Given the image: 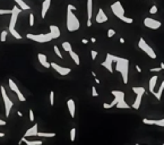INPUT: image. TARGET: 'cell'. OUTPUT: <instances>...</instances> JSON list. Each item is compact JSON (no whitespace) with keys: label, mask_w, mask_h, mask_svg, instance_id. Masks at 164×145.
Returning a JSON list of instances; mask_svg holds the SVG:
<instances>
[{"label":"cell","mask_w":164,"mask_h":145,"mask_svg":"<svg viewBox=\"0 0 164 145\" xmlns=\"http://www.w3.org/2000/svg\"><path fill=\"white\" fill-rule=\"evenodd\" d=\"M116 69L117 72H119L122 76V81L124 84L128 83V72H129V60L124 58H119L116 61Z\"/></svg>","instance_id":"obj_1"},{"label":"cell","mask_w":164,"mask_h":145,"mask_svg":"<svg viewBox=\"0 0 164 145\" xmlns=\"http://www.w3.org/2000/svg\"><path fill=\"white\" fill-rule=\"evenodd\" d=\"M80 27V23L77 16L74 14V10L67 7V30L69 32L78 31Z\"/></svg>","instance_id":"obj_2"},{"label":"cell","mask_w":164,"mask_h":145,"mask_svg":"<svg viewBox=\"0 0 164 145\" xmlns=\"http://www.w3.org/2000/svg\"><path fill=\"white\" fill-rule=\"evenodd\" d=\"M27 39L32 41H35V42H39V43H47V42H50L52 39V35L49 33H45V34H32V33H27Z\"/></svg>","instance_id":"obj_3"},{"label":"cell","mask_w":164,"mask_h":145,"mask_svg":"<svg viewBox=\"0 0 164 145\" xmlns=\"http://www.w3.org/2000/svg\"><path fill=\"white\" fill-rule=\"evenodd\" d=\"M0 92H1V97H2V100H4V104H5V110H6V117H9V113H10V110H12V101L9 99L8 94L6 92V90L5 87L1 85L0 86Z\"/></svg>","instance_id":"obj_4"},{"label":"cell","mask_w":164,"mask_h":145,"mask_svg":"<svg viewBox=\"0 0 164 145\" xmlns=\"http://www.w3.org/2000/svg\"><path fill=\"white\" fill-rule=\"evenodd\" d=\"M138 48H139L140 50H143L146 55H148L149 58H152V59H155L156 58V53L154 52V50L147 44V42H146L143 37H140L139 41H138Z\"/></svg>","instance_id":"obj_5"},{"label":"cell","mask_w":164,"mask_h":145,"mask_svg":"<svg viewBox=\"0 0 164 145\" xmlns=\"http://www.w3.org/2000/svg\"><path fill=\"white\" fill-rule=\"evenodd\" d=\"M111 10H112L113 15L118 18H120L124 15V8L122 7V5H121L120 1H116V2H113L111 5Z\"/></svg>","instance_id":"obj_6"},{"label":"cell","mask_w":164,"mask_h":145,"mask_svg":"<svg viewBox=\"0 0 164 145\" xmlns=\"http://www.w3.org/2000/svg\"><path fill=\"white\" fill-rule=\"evenodd\" d=\"M20 12H23L19 7L15 6L14 8L12 9V14H10V22H9V28H15V25L17 23V18H18V15L20 14Z\"/></svg>","instance_id":"obj_7"},{"label":"cell","mask_w":164,"mask_h":145,"mask_svg":"<svg viewBox=\"0 0 164 145\" xmlns=\"http://www.w3.org/2000/svg\"><path fill=\"white\" fill-rule=\"evenodd\" d=\"M144 25L146 27L151 28V30H157V28L161 27V22L160 20L153 19V18H149V17H145L144 19Z\"/></svg>","instance_id":"obj_8"},{"label":"cell","mask_w":164,"mask_h":145,"mask_svg":"<svg viewBox=\"0 0 164 145\" xmlns=\"http://www.w3.org/2000/svg\"><path fill=\"white\" fill-rule=\"evenodd\" d=\"M50 66H51L52 68L54 69L59 75H62V76H66V75H68L69 72H72L70 68H68V67H62V66L56 64V62H50Z\"/></svg>","instance_id":"obj_9"},{"label":"cell","mask_w":164,"mask_h":145,"mask_svg":"<svg viewBox=\"0 0 164 145\" xmlns=\"http://www.w3.org/2000/svg\"><path fill=\"white\" fill-rule=\"evenodd\" d=\"M8 83H9V87H10V90L16 93V95L18 97V100L22 101V102H24V101L26 100V99H25V97L23 95V93H22V92L19 91V89H18V86L16 85V83L12 81V78H9Z\"/></svg>","instance_id":"obj_10"},{"label":"cell","mask_w":164,"mask_h":145,"mask_svg":"<svg viewBox=\"0 0 164 145\" xmlns=\"http://www.w3.org/2000/svg\"><path fill=\"white\" fill-rule=\"evenodd\" d=\"M112 64H113V61L111 60V58H110V55H106V58H105V60L102 62V66H103L104 68H106L109 70V72H111L112 74L113 72V67H112Z\"/></svg>","instance_id":"obj_11"},{"label":"cell","mask_w":164,"mask_h":145,"mask_svg":"<svg viewBox=\"0 0 164 145\" xmlns=\"http://www.w3.org/2000/svg\"><path fill=\"white\" fill-rule=\"evenodd\" d=\"M143 122H144L145 125H157V126H160V127H163L164 126L163 119L155 120V119H147V118H144V119H143Z\"/></svg>","instance_id":"obj_12"},{"label":"cell","mask_w":164,"mask_h":145,"mask_svg":"<svg viewBox=\"0 0 164 145\" xmlns=\"http://www.w3.org/2000/svg\"><path fill=\"white\" fill-rule=\"evenodd\" d=\"M67 107H68L70 117L74 118L75 117V113H76V104H75V101L72 100V99H69V100L67 101Z\"/></svg>","instance_id":"obj_13"},{"label":"cell","mask_w":164,"mask_h":145,"mask_svg":"<svg viewBox=\"0 0 164 145\" xmlns=\"http://www.w3.org/2000/svg\"><path fill=\"white\" fill-rule=\"evenodd\" d=\"M109 20V17L105 15V12H103V9L100 8L99 12H97V15H96V23H105V22H108Z\"/></svg>","instance_id":"obj_14"},{"label":"cell","mask_w":164,"mask_h":145,"mask_svg":"<svg viewBox=\"0 0 164 145\" xmlns=\"http://www.w3.org/2000/svg\"><path fill=\"white\" fill-rule=\"evenodd\" d=\"M50 6H51V0H44L42 2V12H41V17L42 18H45V15H47Z\"/></svg>","instance_id":"obj_15"},{"label":"cell","mask_w":164,"mask_h":145,"mask_svg":"<svg viewBox=\"0 0 164 145\" xmlns=\"http://www.w3.org/2000/svg\"><path fill=\"white\" fill-rule=\"evenodd\" d=\"M50 34L52 35V39H59L60 37V30L56 25H50Z\"/></svg>","instance_id":"obj_16"},{"label":"cell","mask_w":164,"mask_h":145,"mask_svg":"<svg viewBox=\"0 0 164 145\" xmlns=\"http://www.w3.org/2000/svg\"><path fill=\"white\" fill-rule=\"evenodd\" d=\"M159 80V76L157 75H154L153 77H151V80H149V83H148V87H149V92L154 93L155 92V85H156V82Z\"/></svg>","instance_id":"obj_17"},{"label":"cell","mask_w":164,"mask_h":145,"mask_svg":"<svg viewBox=\"0 0 164 145\" xmlns=\"http://www.w3.org/2000/svg\"><path fill=\"white\" fill-rule=\"evenodd\" d=\"M37 59H39V62H40L43 67H45V68H50V67H51L50 64L47 61V56H45V55H43V53H39V55H37Z\"/></svg>","instance_id":"obj_18"},{"label":"cell","mask_w":164,"mask_h":145,"mask_svg":"<svg viewBox=\"0 0 164 145\" xmlns=\"http://www.w3.org/2000/svg\"><path fill=\"white\" fill-rule=\"evenodd\" d=\"M37 128H39V126L37 124H35L34 126H32L30 129H27V132L24 134V137H30V136H36V134H37Z\"/></svg>","instance_id":"obj_19"},{"label":"cell","mask_w":164,"mask_h":145,"mask_svg":"<svg viewBox=\"0 0 164 145\" xmlns=\"http://www.w3.org/2000/svg\"><path fill=\"white\" fill-rule=\"evenodd\" d=\"M143 95L144 94H141V93H137L136 94V100H135V102H134V104L131 105L132 109H136V110H138L140 107V103H141V97H143Z\"/></svg>","instance_id":"obj_20"},{"label":"cell","mask_w":164,"mask_h":145,"mask_svg":"<svg viewBox=\"0 0 164 145\" xmlns=\"http://www.w3.org/2000/svg\"><path fill=\"white\" fill-rule=\"evenodd\" d=\"M22 143H25L26 145H41L42 144V141H28L26 137H23L20 140L19 144H22Z\"/></svg>","instance_id":"obj_21"},{"label":"cell","mask_w":164,"mask_h":145,"mask_svg":"<svg viewBox=\"0 0 164 145\" xmlns=\"http://www.w3.org/2000/svg\"><path fill=\"white\" fill-rule=\"evenodd\" d=\"M112 95L113 97H116L118 99V102H120V101H124V93L122 91H112Z\"/></svg>","instance_id":"obj_22"},{"label":"cell","mask_w":164,"mask_h":145,"mask_svg":"<svg viewBox=\"0 0 164 145\" xmlns=\"http://www.w3.org/2000/svg\"><path fill=\"white\" fill-rule=\"evenodd\" d=\"M93 14V0H87V19L92 18Z\"/></svg>","instance_id":"obj_23"},{"label":"cell","mask_w":164,"mask_h":145,"mask_svg":"<svg viewBox=\"0 0 164 145\" xmlns=\"http://www.w3.org/2000/svg\"><path fill=\"white\" fill-rule=\"evenodd\" d=\"M14 1L18 5V7H19L22 10H27V9H30V6H28L26 2H24L23 0H14Z\"/></svg>","instance_id":"obj_24"},{"label":"cell","mask_w":164,"mask_h":145,"mask_svg":"<svg viewBox=\"0 0 164 145\" xmlns=\"http://www.w3.org/2000/svg\"><path fill=\"white\" fill-rule=\"evenodd\" d=\"M164 91V82H162L160 85V89H159V91L157 92H154L153 94H154V97L157 99V100H161V97H162V93H163Z\"/></svg>","instance_id":"obj_25"},{"label":"cell","mask_w":164,"mask_h":145,"mask_svg":"<svg viewBox=\"0 0 164 145\" xmlns=\"http://www.w3.org/2000/svg\"><path fill=\"white\" fill-rule=\"evenodd\" d=\"M69 55H70V57H72V60H74V62H75V64H76L77 66H78V65L80 64L79 56H78V55H77L76 52H74L72 50H70V51H69Z\"/></svg>","instance_id":"obj_26"},{"label":"cell","mask_w":164,"mask_h":145,"mask_svg":"<svg viewBox=\"0 0 164 145\" xmlns=\"http://www.w3.org/2000/svg\"><path fill=\"white\" fill-rule=\"evenodd\" d=\"M114 107H116L117 109H129V108H130V105H129L124 100V101H120V102H118V103H117Z\"/></svg>","instance_id":"obj_27"},{"label":"cell","mask_w":164,"mask_h":145,"mask_svg":"<svg viewBox=\"0 0 164 145\" xmlns=\"http://www.w3.org/2000/svg\"><path fill=\"white\" fill-rule=\"evenodd\" d=\"M36 136L45 137V138H51V137H54V136H56V133H42V132H37Z\"/></svg>","instance_id":"obj_28"},{"label":"cell","mask_w":164,"mask_h":145,"mask_svg":"<svg viewBox=\"0 0 164 145\" xmlns=\"http://www.w3.org/2000/svg\"><path fill=\"white\" fill-rule=\"evenodd\" d=\"M9 33H10V34H12V35L14 36L15 39H17V40H20V39L23 37V36L20 35L19 33L17 32V31H16V30H15V28H9Z\"/></svg>","instance_id":"obj_29"},{"label":"cell","mask_w":164,"mask_h":145,"mask_svg":"<svg viewBox=\"0 0 164 145\" xmlns=\"http://www.w3.org/2000/svg\"><path fill=\"white\" fill-rule=\"evenodd\" d=\"M118 99H117L116 97H114V99H113V101L112 102H111V103H110V104H109V103H104L103 104V108L104 109H111V108H113V107H114V105L117 104V103H118Z\"/></svg>","instance_id":"obj_30"},{"label":"cell","mask_w":164,"mask_h":145,"mask_svg":"<svg viewBox=\"0 0 164 145\" xmlns=\"http://www.w3.org/2000/svg\"><path fill=\"white\" fill-rule=\"evenodd\" d=\"M62 49H64V51H67V52H69L70 50H72V44L69 43L68 41H65V42H62Z\"/></svg>","instance_id":"obj_31"},{"label":"cell","mask_w":164,"mask_h":145,"mask_svg":"<svg viewBox=\"0 0 164 145\" xmlns=\"http://www.w3.org/2000/svg\"><path fill=\"white\" fill-rule=\"evenodd\" d=\"M132 91H134L135 94H137V93L145 94V89L144 87H141V86H134V87H132Z\"/></svg>","instance_id":"obj_32"},{"label":"cell","mask_w":164,"mask_h":145,"mask_svg":"<svg viewBox=\"0 0 164 145\" xmlns=\"http://www.w3.org/2000/svg\"><path fill=\"white\" fill-rule=\"evenodd\" d=\"M7 35H8V32H7V31H2L1 34H0V41H1V42H6Z\"/></svg>","instance_id":"obj_33"},{"label":"cell","mask_w":164,"mask_h":145,"mask_svg":"<svg viewBox=\"0 0 164 145\" xmlns=\"http://www.w3.org/2000/svg\"><path fill=\"white\" fill-rule=\"evenodd\" d=\"M75 138H76V128L72 127V130H70V141L74 142L75 141Z\"/></svg>","instance_id":"obj_34"},{"label":"cell","mask_w":164,"mask_h":145,"mask_svg":"<svg viewBox=\"0 0 164 145\" xmlns=\"http://www.w3.org/2000/svg\"><path fill=\"white\" fill-rule=\"evenodd\" d=\"M12 9H0V15H10Z\"/></svg>","instance_id":"obj_35"},{"label":"cell","mask_w":164,"mask_h":145,"mask_svg":"<svg viewBox=\"0 0 164 145\" xmlns=\"http://www.w3.org/2000/svg\"><path fill=\"white\" fill-rule=\"evenodd\" d=\"M53 104H54V92L51 91L50 92V105L53 107Z\"/></svg>","instance_id":"obj_36"},{"label":"cell","mask_w":164,"mask_h":145,"mask_svg":"<svg viewBox=\"0 0 164 145\" xmlns=\"http://www.w3.org/2000/svg\"><path fill=\"white\" fill-rule=\"evenodd\" d=\"M116 35V31L113 30V28H109L108 31V37L110 39V37H113V36Z\"/></svg>","instance_id":"obj_37"},{"label":"cell","mask_w":164,"mask_h":145,"mask_svg":"<svg viewBox=\"0 0 164 145\" xmlns=\"http://www.w3.org/2000/svg\"><path fill=\"white\" fill-rule=\"evenodd\" d=\"M28 117H30V120L31 121H34V119H35V117H34V112H33L32 109L28 110Z\"/></svg>","instance_id":"obj_38"},{"label":"cell","mask_w":164,"mask_h":145,"mask_svg":"<svg viewBox=\"0 0 164 145\" xmlns=\"http://www.w3.org/2000/svg\"><path fill=\"white\" fill-rule=\"evenodd\" d=\"M28 18H30V26H33V25H34V22H35L34 15H33V14H30V16H28Z\"/></svg>","instance_id":"obj_39"},{"label":"cell","mask_w":164,"mask_h":145,"mask_svg":"<svg viewBox=\"0 0 164 145\" xmlns=\"http://www.w3.org/2000/svg\"><path fill=\"white\" fill-rule=\"evenodd\" d=\"M53 49H54V52H56L57 56L59 57V58H62V55H61V52H60V50H59V48H58L57 45H54V47H53Z\"/></svg>","instance_id":"obj_40"},{"label":"cell","mask_w":164,"mask_h":145,"mask_svg":"<svg viewBox=\"0 0 164 145\" xmlns=\"http://www.w3.org/2000/svg\"><path fill=\"white\" fill-rule=\"evenodd\" d=\"M92 95H93L94 97H99V93H97V91H96V87H95V86H93V87H92Z\"/></svg>","instance_id":"obj_41"},{"label":"cell","mask_w":164,"mask_h":145,"mask_svg":"<svg viewBox=\"0 0 164 145\" xmlns=\"http://www.w3.org/2000/svg\"><path fill=\"white\" fill-rule=\"evenodd\" d=\"M91 56H92V59H93V60H95V59H96V56H97V52H96L95 50H91Z\"/></svg>","instance_id":"obj_42"},{"label":"cell","mask_w":164,"mask_h":145,"mask_svg":"<svg viewBox=\"0 0 164 145\" xmlns=\"http://www.w3.org/2000/svg\"><path fill=\"white\" fill-rule=\"evenodd\" d=\"M157 12V7L156 6H153L152 8L149 9V14H156Z\"/></svg>","instance_id":"obj_43"},{"label":"cell","mask_w":164,"mask_h":145,"mask_svg":"<svg viewBox=\"0 0 164 145\" xmlns=\"http://www.w3.org/2000/svg\"><path fill=\"white\" fill-rule=\"evenodd\" d=\"M149 70H151L152 72H161V70H162V68H161V67H154V68H151Z\"/></svg>","instance_id":"obj_44"},{"label":"cell","mask_w":164,"mask_h":145,"mask_svg":"<svg viewBox=\"0 0 164 145\" xmlns=\"http://www.w3.org/2000/svg\"><path fill=\"white\" fill-rule=\"evenodd\" d=\"M6 124H7L6 121L2 120V119H0V126H5V125H6Z\"/></svg>","instance_id":"obj_45"},{"label":"cell","mask_w":164,"mask_h":145,"mask_svg":"<svg viewBox=\"0 0 164 145\" xmlns=\"http://www.w3.org/2000/svg\"><path fill=\"white\" fill-rule=\"evenodd\" d=\"M68 8H70L72 10H76V7H75V6H72V5H68Z\"/></svg>","instance_id":"obj_46"},{"label":"cell","mask_w":164,"mask_h":145,"mask_svg":"<svg viewBox=\"0 0 164 145\" xmlns=\"http://www.w3.org/2000/svg\"><path fill=\"white\" fill-rule=\"evenodd\" d=\"M87 27H91V25H92V20L91 19H87Z\"/></svg>","instance_id":"obj_47"},{"label":"cell","mask_w":164,"mask_h":145,"mask_svg":"<svg viewBox=\"0 0 164 145\" xmlns=\"http://www.w3.org/2000/svg\"><path fill=\"white\" fill-rule=\"evenodd\" d=\"M136 69H137V72H141V68H140L138 65H136Z\"/></svg>","instance_id":"obj_48"},{"label":"cell","mask_w":164,"mask_h":145,"mask_svg":"<svg viewBox=\"0 0 164 145\" xmlns=\"http://www.w3.org/2000/svg\"><path fill=\"white\" fill-rule=\"evenodd\" d=\"M82 42H83L84 44H87V43H88V40H86V39H83V40H82Z\"/></svg>","instance_id":"obj_49"},{"label":"cell","mask_w":164,"mask_h":145,"mask_svg":"<svg viewBox=\"0 0 164 145\" xmlns=\"http://www.w3.org/2000/svg\"><path fill=\"white\" fill-rule=\"evenodd\" d=\"M94 78H95V83H96V84H100V80H99L97 77H94Z\"/></svg>","instance_id":"obj_50"},{"label":"cell","mask_w":164,"mask_h":145,"mask_svg":"<svg viewBox=\"0 0 164 145\" xmlns=\"http://www.w3.org/2000/svg\"><path fill=\"white\" fill-rule=\"evenodd\" d=\"M91 42H92V43H95V42H96L95 37H92V39H91Z\"/></svg>","instance_id":"obj_51"},{"label":"cell","mask_w":164,"mask_h":145,"mask_svg":"<svg viewBox=\"0 0 164 145\" xmlns=\"http://www.w3.org/2000/svg\"><path fill=\"white\" fill-rule=\"evenodd\" d=\"M17 115H18V116H19V117H23V113L20 112V111H17Z\"/></svg>","instance_id":"obj_52"},{"label":"cell","mask_w":164,"mask_h":145,"mask_svg":"<svg viewBox=\"0 0 164 145\" xmlns=\"http://www.w3.org/2000/svg\"><path fill=\"white\" fill-rule=\"evenodd\" d=\"M120 43H124V37H121V39H120Z\"/></svg>","instance_id":"obj_53"},{"label":"cell","mask_w":164,"mask_h":145,"mask_svg":"<svg viewBox=\"0 0 164 145\" xmlns=\"http://www.w3.org/2000/svg\"><path fill=\"white\" fill-rule=\"evenodd\" d=\"M160 67H161V68H162V69H164V64H163V62H161Z\"/></svg>","instance_id":"obj_54"},{"label":"cell","mask_w":164,"mask_h":145,"mask_svg":"<svg viewBox=\"0 0 164 145\" xmlns=\"http://www.w3.org/2000/svg\"><path fill=\"white\" fill-rule=\"evenodd\" d=\"M92 75H93V77H96V74L94 72H92Z\"/></svg>","instance_id":"obj_55"},{"label":"cell","mask_w":164,"mask_h":145,"mask_svg":"<svg viewBox=\"0 0 164 145\" xmlns=\"http://www.w3.org/2000/svg\"><path fill=\"white\" fill-rule=\"evenodd\" d=\"M5 136V134L4 133H0V137H4Z\"/></svg>","instance_id":"obj_56"}]
</instances>
